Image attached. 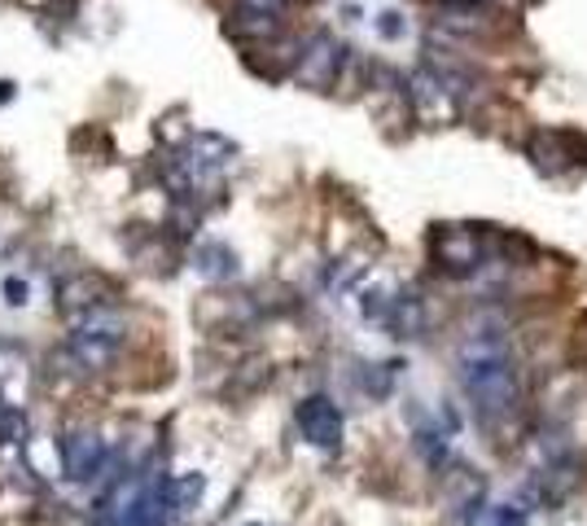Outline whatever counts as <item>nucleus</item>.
<instances>
[{
  "label": "nucleus",
  "mask_w": 587,
  "mask_h": 526,
  "mask_svg": "<svg viewBox=\"0 0 587 526\" xmlns=\"http://www.w3.org/2000/svg\"><path fill=\"white\" fill-rule=\"evenodd\" d=\"M299 426H303V434H308L312 443H321V447H334V443L343 439V417H338V408H334L330 399H308V404L299 408Z\"/></svg>",
  "instance_id": "obj_3"
},
{
  "label": "nucleus",
  "mask_w": 587,
  "mask_h": 526,
  "mask_svg": "<svg viewBox=\"0 0 587 526\" xmlns=\"http://www.w3.org/2000/svg\"><path fill=\"white\" fill-rule=\"evenodd\" d=\"M338 62H343V49H338V40H330V36H316V40L308 45L303 62H299V80H303V84H316V88H325V84L338 75Z\"/></svg>",
  "instance_id": "obj_2"
},
{
  "label": "nucleus",
  "mask_w": 587,
  "mask_h": 526,
  "mask_svg": "<svg viewBox=\"0 0 587 526\" xmlns=\"http://www.w3.org/2000/svg\"><path fill=\"white\" fill-rule=\"evenodd\" d=\"M447 5H478V0H447Z\"/></svg>",
  "instance_id": "obj_5"
},
{
  "label": "nucleus",
  "mask_w": 587,
  "mask_h": 526,
  "mask_svg": "<svg viewBox=\"0 0 587 526\" xmlns=\"http://www.w3.org/2000/svg\"><path fill=\"white\" fill-rule=\"evenodd\" d=\"M67 461H71V469L84 478V474H93L97 469V461H101V447L93 443V439H67Z\"/></svg>",
  "instance_id": "obj_4"
},
{
  "label": "nucleus",
  "mask_w": 587,
  "mask_h": 526,
  "mask_svg": "<svg viewBox=\"0 0 587 526\" xmlns=\"http://www.w3.org/2000/svg\"><path fill=\"white\" fill-rule=\"evenodd\" d=\"M460 386L474 413L495 426L517 408V360L500 325H478L460 347Z\"/></svg>",
  "instance_id": "obj_1"
}]
</instances>
